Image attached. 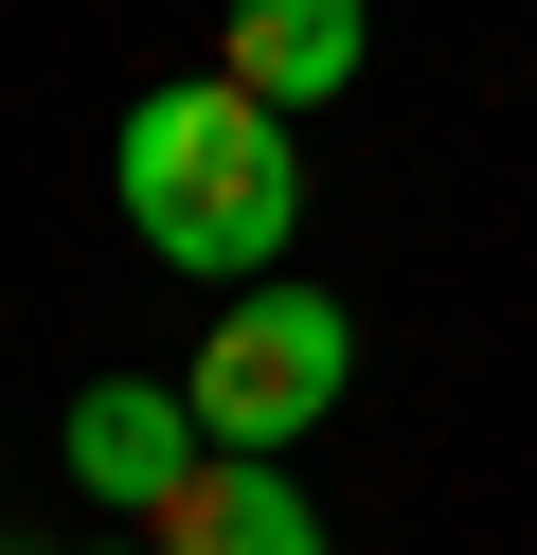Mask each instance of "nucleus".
<instances>
[{"instance_id":"obj_1","label":"nucleus","mask_w":537,"mask_h":555,"mask_svg":"<svg viewBox=\"0 0 537 555\" xmlns=\"http://www.w3.org/2000/svg\"><path fill=\"white\" fill-rule=\"evenodd\" d=\"M107 197H126V233H143L162 269H197V287H269L286 233H305V144H286L269 90L179 73V90H143V108H126Z\"/></svg>"},{"instance_id":"obj_2","label":"nucleus","mask_w":537,"mask_h":555,"mask_svg":"<svg viewBox=\"0 0 537 555\" xmlns=\"http://www.w3.org/2000/svg\"><path fill=\"white\" fill-rule=\"evenodd\" d=\"M341 376H358V323H341L322 287H233L179 395H197L215 448H305L322 412H341Z\"/></svg>"},{"instance_id":"obj_3","label":"nucleus","mask_w":537,"mask_h":555,"mask_svg":"<svg viewBox=\"0 0 537 555\" xmlns=\"http://www.w3.org/2000/svg\"><path fill=\"white\" fill-rule=\"evenodd\" d=\"M197 466H215L197 395H162V376H90V395H72V483H90V502L162 519V502H179Z\"/></svg>"},{"instance_id":"obj_4","label":"nucleus","mask_w":537,"mask_h":555,"mask_svg":"<svg viewBox=\"0 0 537 555\" xmlns=\"http://www.w3.org/2000/svg\"><path fill=\"white\" fill-rule=\"evenodd\" d=\"M358 54H376L358 0H233V54H215V73L269 90V108L305 126V108H341V90H358Z\"/></svg>"},{"instance_id":"obj_5","label":"nucleus","mask_w":537,"mask_h":555,"mask_svg":"<svg viewBox=\"0 0 537 555\" xmlns=\"http://www.w3.org/2000/svg\"><path fill=\"white\" fill-rule=\"evenodd\" d=\"M143 538L162 555H322V519H305V483H286V448H215Z\"/></svg>"},{"instance_id":"obj_6","label":"nucleus","mask_w":537,"mask_h":555,"mask_svg":"<svg viewBox=\"0 0 537 555\" xmlns=\"http://www.w3.org/2000/svg\"><path fill=\"white\" fill-rule=\"evenodd\" d=\"M107 555H162V538H107Z\"/></svg>"},{"instance_id":"obj_7","label":"nucleus","mask_w":537,"mask_h":555,"mask_svg":"<svg viewBox=\"0 0 537 555\" xmlns=\"http://www.w3.org/2000/svg\"><path fill=\"white\" fill-rule=\"evenodd\" d=\"M0 555H18V538H0Z\"/></svg>"}]
</instances>
